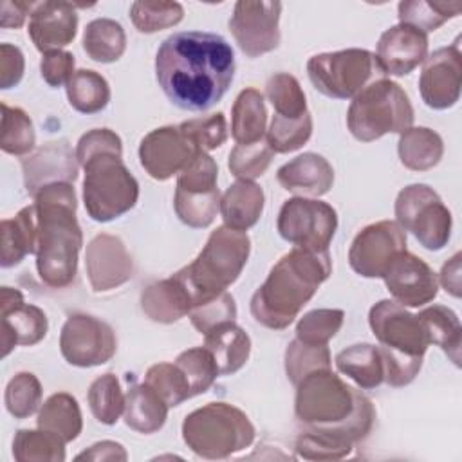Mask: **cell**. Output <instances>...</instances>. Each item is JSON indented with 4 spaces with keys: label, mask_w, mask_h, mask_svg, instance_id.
<instances>
[{
    "label": "cell",
    "mask_w": 462,
    "mask_h": 462,
    "mask_svg": "<svg viewBox=\"0 0 462 462\" xmlns=\"http://www.w3.org/2000/svg\"><path fill=\"white\" fill-rule=\"evenodd\" d=\"M263 202V189L256 182H233L220 197V213L224 218V226L238 231H247L262 217Z\"/></svg>",
    "instance_id": "cell-26"
},
{
    "label": "cell",
    "mask_w": 462,
    "mask_h": 462,
    "mask_svg": "<svg viewBox=\"0 0 462 462\" xmlns=\"http://www.w3.org/2000/svg\"><path fill=\"white\" fill-rule=\"evenodd\" d=\"M337 370L359 388L372 390L384 381V361L379 346L370 343L352 345L336 356Z\"/></svg>",
    "instance_id": "cell-30"
},
{
    "label": "cell",
    "mask_w": 462,
    "mask_h": 462,
    "mask_svg": "<svg viewBox=\"0 0 462 462\" xmlns=\"http://www.w3.org/2000/svg\"><path fill=\"white\" fill-rule=\"evenodd\" d=\"M87 401L96 420L106 426L116 424L125 411V395L114 374H103L97 377L88 388Z\"/></svg>",
    "instance_id": "cell-40"
},
{
    "label": "cell",
    "mask_w": 462,
    "mask_h": 462,
    "mask_svg": "<svg viewBox=\"0 0 462 462\" xmlns=\"http://www.w3.org/2000/svg\"><path fill=\"white\" fill-rule=\"evenodd\" d=\"M34 143L36 135L31 117L22 108L2 103V150L11 155H25L34 148Z\"/></svg>",
    "instance_id": "cell-44"
},
{
    "label": "cell",
    "mask_w": 462,
    "mask_h": 462,
    "mask_svg": "<svg viewBox=\"0 0 462 462\" xmlns=\"http://www.w3.org/2000/svg\"><path fill=\"white\" fill-rule=\"evenodd\" d=\"M330 273L328 249L292 247L274 263L265 282L254 291L251 298L253 318L273 330L287 328Z\"/></svg>",
    "instance_id": "cell-3"
},
{
    "label": "cell",
    "mask_w": 462,
    "mask_h": 462,
    "mask_svg": "<svg viewBox=\"0 0 462 462\" xmlns=\"http://www.w3.org/2000/svg\"><path fill=\"white\" fill-rule=\"evenodd\" d=\"M60 350L72 366H97L110 361L117 350L112 327L90 314H70L61 327Z\"/></svg>",
    "instance_id": "cell-13"
},
{
    "label": "cell",
    "mask_w": 462,
    "mask_h": 462,
    "mask_svg": "<svg viewBox=\"0 0 462 462\" xmlns=\"http://www.w3.org/2000/svg\"><path fill=\"white\" fill-rule=\"evenodd\" d=\"M204 346L213 354L220 375L238 372L251 354V339L235 321L222 323L204 334Z\"/></svg>",
    "instance_id": "cell-27"
},
{
    "label": "cell",
    "mask_w": 462,
    "mask_h": 462,
    "mask_svg": "<svg viewBox=\"0 0 462 462\" xmlns=\"http://www.w3.org/2000/svg\"><path fill=\"white\" fill-rule=\"evenodd\" d=\"M406 251V231L393 220L363 227L348 251L350 267L365 278H383L390 262Z\"/></svg>",
    "instance_id": "cell-15"
},
{
    "label": "cell",
    "mask_w": 462,
    "mask_h": 462,
    "mask_svg": "<svg viewBox=\"0 0 462 462\" xmlns=\"http://www.w3.org/2000/svg\"><path fill=\"white\" fill-rule=\"evenodd\" d=\"M265 96L274 106V114L289 119H296L307 112V101L300 81L287 74L278 72L265 83Z\"/></svg>",
    "instance_id": "cell-42"
},
{
    "label": "cell",
    "mask_w": 462,
    "mask_h": 462,
    "mask_svg": "<svg viewBox=\"0 0 462 462\" xmlns=\"http://www.w3.org/2000/svg\"><path fill=\"white\" fill-rule=\"evenodd\" d=\"M76 153L65 139L42 146L36 153L22 161L23 182L31 195L52 182H74L78 177Z\"/></svg>",
    "instance_id": "cell-23"
},
{
    "label": "cell",
    "mask_w": 462,
    "mask_h": 462,
    "mask_svg": "<svg viewBox=\"0 0 462 462\" xmlns=\"http://www.w3.org/2000/svg\"><path fill=\"white\" fill-rule=\"evenodd\" d=\"M368 323L381 343L384 361V381L390 386L410 384L422 366L430 337L419 316L408 312L401 303L381 300L370 309Z\"/></svg>",
    "instance_id": "cell-4"
},
{
    "label": "cell",
    "mask_w": 462,
    "mask_h": 462,
    "mask_svg": "<svg viewBox=\"0 0 462 462\" xmlns=\"http://www.w3.org/2000/svg\"><path fill=\"white\" fill-rule=\"evenodd\" d=\"M184 16L179 2H134L130 7L132 23L139 32H157L177 25Z\"/></svg>",
    "instance_id": "cell-49"
},
{
    "label": "cell",
    "mask_w": 462,
    "mask_h": 462,
    "mask_svg": "<svg viewBox=\"0 0 462 462\" xmlns=\"http://www.w3.org/2000/svg\"><path fill=\"white\" fill-rule=\"evenodd\" d=\"M354 444L325 431L318 426H309L296 439L294 449L305 460H339L350 455Z\"/></svg>",
    "instance_id": "cell-41"
},
{
    "label": "cell",
    "mask_w": 462,
    "mask_h": 462,
    "mask_svg": "<svg viewBox=\"0 0 462 462\" xmlns=\"http://www.w3.org/2000/svg\"><path fill=\"white\" fill-rule=\"evenodd\" d=\"M13 457L18 462H63L65 442L42 428L18 430L13 439Z\"/></svg>",
    "instance_id": "cell-37"
},
{
    "label": "cell",
    "mask_w": 462,
    "mask_h": 462,
    "mask_svg": "<svg viewBox=\"0 0 462 462\" xmlns=\"http://www.w3.org/2000/svg\"><path fill=\"white\" fill-rule=\"evenodd\" d=\"M78 7H85L72 2H40L34 4L29 20V36L34 47L47 54L61 51L69 45L78 31Z\"/></svg>",
    "instance_id": "cell-22"
},
{
    "label": "cell",
    "mask_w": 462,
    "mask_h": 462,
    "mask_svg": "<svg viewBox=\"0 0 462 462\" xmlns=\"http://www.w3.org/2000/svg\"><path fill=\"white\" fill-rule=\"evenodd\" d=\"M25 61L18 47L11 43L0 45V88L7 90L16 87L23 76Z\"/></svg>",
    "instance_id": "cell-57"
},
{
    "label": "cell",
    "mask_w": 462,
    "mask_h": 462,
    "mask_svg": "<svg viewBox=\"0 0 462 462\" xmlns=\"http://www.w3.org/2000/svg\"><path fill=\"white\" fill-rule=\"evenodd\" d=\"M397 224L428 251L442 249L451 235V213L426 184H410L395 199Z\"/></svg>",
    "instance_id": "cell-11"
},
{
    "label": "cell",
    "mask_w": 462,
    "mask_h": 462,
    "mask_svg": "<svg viewBox=\"0 0 462 462\" xmlns=\"http://www.w3.org/2000/svg\"><path fill=\"white\" fill-rule=\"evenodd\" d=\"M81 166L85 170L83 202L92 220L110 222L135 206L139 184L123 164V153H94Z\"/></svg>",
    "instance_id": "cell-8"
},
{
    "label": "cell",
    "mask_w": 462,
    "mask_h": 462,
    "mask_svg": "<svg viewBox=\"0 0 462 462\" xmlns=\"http://www.w3.org/2000/svg\"><path fill=\"white\" fill-rule=\"evenodd\" d=\"M249 253L251 240L245 231L227 226L217 227L199 256L175 273L186 287L193 307L218 296L235 283L247 263Z\"/></svg>",
    "instance_id": "cell-5"
},
{
    "label": "cell",
    "mask_w": 462,
    "mask_h": 462,
    "mask_svg": "<svg viewBox=\"0 0 462 462\" xmlns=\"http://www.w3.org/2000/svg\"><path fill=\"white\" fill-rule=\"evenodd\" d=\"M428 332L430 343L440 346L446 356L455 363V366H460V346H462V328L458 316L444 307V305H433L417 314Z\"/></svg>",
    "instance_id": "cell-35"
},
{
    "label": "cell",
    "mask_w": 462,
    "mask_h": 462,
    "mask_svg": "<svg viewBox=\"0 0 462 462\" xmlns=\"http://www.w3.org/2000/svg\"><path fill=\"white\" fill-rule=\"evenodd\" d=\"M460 260L462 254L457 253L453 258H449L442 271H440V283L446 289V292H449L455 298H460V285H462V276H460Z\"/></svg>",
    "instance_id": "cell-60"
},
{
    "label": "cell",
    "mask_w": 462,
    "mask_h": 462,
    "mask_svg": "<svg viewBox=\"0 0 462 462\" xmlns=\"http://www.w3.org/2000/svg\"><path fill=\"white\" fill-rule=\"evenodd\" d=\"M175 365L182 370L189 383L191 397L200 395L211 388L215 379L220 375L213 354L206 346L184 350L175 359Z\"/></svg>",
    "instance_id": "cell-47"
},
{
    "label": "cell",
    "mask_w": 462,
    "mask_h": 462,
    "mask_svg": "<svg viewBox=\"0 0 462 462\" xmlns=\"http://www.w3.org/2000/svg\"><path fill=\"white\" fill-rule=\"evenodd\" d=\"M32 197L38 276L45 285L63 289L76 276L78 254L83 245L76 218V191L70 182H52L40 188Z\"/></svg>",
    "instance_id": "cell-2"
},
{
    "label": "cell",
    "mask_w": 462,
    "mask_h": 462,
    "mask_svg": "<svg viewBox=\"0 0 462 462\" xmlns=\"http://www.w3.org/2000/svg\"><path fill=\"white\" fill-rule=\"evenodd\" d=\"M386 289L402 307H420L430 303L439 292L433 269L419 256L401 251L383 274Z\"/></svg>",
    "instance_id": "cell-18"
},
{
    "label": "cell",
    "mask_w": 462,
    "mask_h": 462,
    "mask_svg": "<svg viewBox=\"0 0 462 462\" xmlns=\"http://www.w3.org/2000/svg\"><path fill=\"white\" fill-rule=\"evenodd\" d=\"M274 152L267 141H256L251 144H236L229 153V171L238 180H253L262 177L273 161Z\"/></svg>",
    "instance_id": "cell-51"
},
{
    "label": "cell",
    "mask_w": 462,
    "mask_h": 462,
    "mask_svg": "<svg viewBox=\"0 0 462 462\" xmlns=\"http://www.w3.org/2000/svg\"><path fill=\"white\" fill-rule=\"evenodd\" d=\"M280 13V2L240 0L235 4L229 31L245 56L256 58L278 47Z\"/></svg>",
    "instance_id": "cell-14"
},
{
    "label": "cell",
    "mask_w": 462,
    "mask_h": 462,
    "mask_svg": "<svg viewBox=\"0 0 462 462\" xmlns=\"http://www.w3.org/2000/svg\"><path fill=\"white\" fill-rule=\"evenodd\" d=\"M356 393L330 368L316 370L296 384V417L307 426L337 424L354 411Z\"/></svg>",
    "instance_id": "cell-10"
},
{
    "label": "cell",
    "mask_w": 462,
    "mask_h": 462,
    "mask_svg": "<svg viewBox=\"0 0 462 462\" xmlns=\"http://www.w3.org/2000/svg\"><path fill=\"white\" fill-rule=\"evenodd\" d=\"M254 426L249 417L227 402H208L186 415L182 439L202 458H227L249 448L254 440Z\"/></svg>",
    "instance_id": "cell-6"
},
{
    "label": "cell",
    "mask_w": 462,
    "mask_h": 462,
    "mask_svg": "<svg viewBox=\"0 0 462 462\" xmlns=\"http://www.w3.org/2000/svg\"><path fill=\"white\" fill-rule=\"evenodd\" d=\"M85 269L96 292H105L126 283L134 274L132 256L121 238L114 235H96L87 245Z\"/></svg>",
    "instance_id": "cell-19"
},
{
    "label": "cell",
    "mask_w": 462,
    "mask_h": 462,
    "mask_svg": "<svg viewBox=\"0 0 462 462\" xmlns=\"http://www.w3.org/2000/svg\"><path fill=\"white\" fill-rule=\"evenodd\" d=\"M4 402L14 419L32 415L42 404V384L31 372H18L5 386Z\"/></svg>",
    "instance_id": "cell-48"
},
{
    "label": "cell",
    "mask_w": 462,
    "mask_h": 462,
    "mask_svg": "<svg viewBox=\"0 0 462 462\" xmlns=\"http://www.w3.org/2000/svg\"><path fill=\"white\" fill-rule=\"evenodd\" d=\"M126 49V34L119 22L112 18H96L87 23L83 32V51L99 63L117 61Z\"/></svg>",
    "instance_id": "cell-34"
},
{
    "label": "cell",
    "mask_w": 462,
    "mask_h": 462,
    "mask_svg": "<svg viewBox=\"0 0 462 462\" xmlns=\"http://www.w3.org/2000/svg\"><path fill=\"white\" fill-rule=\"evenodd\" d=\"M40 72L43 81L49 87H61L67 85L72 78L74 70V56L67 51H52L43 54L40 63Z\"/></svg>",
    "instance_id": "cell-56"
},
{
    "label": "cell",
    "mask_w": 462,
    "mask_h": 462,
    "mask_svg": "<svg viewBox=\"0 0 462 462\" xmlns=\"http://www.w3.org/2000/svg\"><path fill=\"white\" fill-rule=\"evenodd\" d=\"M345 319L341 309H316L303 314L296 325V339L307 345H328Z\"/></svg>",
    "instance_id": "cell-50"
},
{
    "label": "cell",
    "mask_w": 462,
    "mask_h": 462,
    "mask_svg": "<svg viewBox=\"0 0 462 462\" xmlns=\"http://www.w3.org/2000/svg\"><path fill=\"white\" fill-rule=\"evenodd\" d=\"M144 383L171 408L191 397L189 383L175 363H157L148 368Z\"/></svg>",
    "instance_id": "cell-46"
},
{
    "label": "cell",
    "mask_w": 462,
    "mask_h": 462,
    "mask_svg": "<svg viewBox=\"0 0 462 462\" xmlns=\"http://www.w3.org/2000/svg\"><path fill=\"white\" fill-rule=\"evenodd\" d=\"M330 350L328 345H307L300 339L289 343L285 350V374L289 381L296 386L305 375L330 368Z\"/></svg>",
    "instance_id": "cell-45"
},
{
    "label": "cell",
    "mask_w": 462,
    "mask_h": 462,
    "mask_svg": "<svg viewBox=\"0 0 462 462\" xmlns=\"http://www.w3.org/2000/svg\"><path fill=\"white\" fill-rule=\"evenodd\" d=\"M267 125V110L263 96L256 88H244L231 110V135L236 144H251L262 141Z\"/></svg>",
    "instance_id": "cell-31"
},
{
    "label": "cell",
    "mask_w": 462,
    "mask_h": 462,
    "mask_svg": "<svg viewBox=\"0 0 462 462\" xmlns=\"http://www.w3.org/2000/svg\"><path fill=\"white\" fill-rule=\"evenodd\" d=\"M312 134V117L309 110L296 117H282L278 114L273 116L269 130L265 134V141L274 153H289L301 148Z\"/></svg>",
    "instance_id": "cell-43"
},
{
    "label": "cell",
    "mask_w": 462,
    "mask_h": 462,
    "mask_svg": "<svg viewBox=\"0 0 462 462\" xmlns=\"http://www.w3.org/2000/svg\"><path fill=\"white\" fill-rule=\"evenodd\" d=\"M2 267L18 265L27 254L36 253L34 206H25L13 218L2 220Z\"/></svg>",
    "instance_id": "cell-29"
},
{
    "label": "cell",
    "mask_w": 462,
    "mask_h": 462,
    "mask_svg": "<svg viewBox=\"0 0 462 462\" xmlns=\"http://www.w3.org/2000/svg\"><path fill=\"white\" fill-rule=\"evenodd\" d=\"M462 54L458 43L437 49L424 60L419 78L422 101L433 110L451 108L460 97Z\"/></svg>",
    "instance_id": "cell-16"
},
{
    "label": "cell",
    "mask_w": 462,
    "mask_h": 462,
    "mask_svg": "<svg viewBox=\"0 0 462 462\" xmlns=\"http://www.w3.org/2000/svg\"><path fill=\"white\" fill-rule=\"evenodd\" d=\"M128 458L125 448L119 444V442H114V440H101V442H96L92 444L88 449L81 451L76 460H94V462H103V460H119V462H125Z\"/></svg>",
    "instance_id": "cell-58"
},
{
    "label": "cell",
    "mask_w": 462,
    "mask_h": 462,
    "mask_svg": "<svg viewBox=\"0 0 462 462\" xmlns=\"http://www.w3.org/2000/svg\"><path fill=\"white\" fill-rule=\"evenodd\" d=\"M199 150L179 126H161L141 139L139 161L155 180H168L180 173Z\"/></svg>",
    "instance_id": "cell-17"
},
{
    "label": "cell",
    "mask_w": 462,
    "mask_h": 462,
    "mask_svg": "<svg viewBox=\"0 0 462 462\" xmlns=\"http://www.w3.org/2000/svg\"><path fill=\"white\" fill-rule=\"evenodd\" d=\"M337 229L336 209L321 200L294 197L278 213V233L294 247L327 251Z\"/></svg>",
    "instance_id": "cell-12"
},
{
    "label": "cell",
    "mask_w": 462,
    "mask_h": 462,
    "mask_svg": "<svg viewBox=\"0 0 462 462\" xmlns=\"http://www.w3.org/2000/svg\"><path fill=\"white\" fill-rule=\"evenodd\" d=\"M399 23L411 25L419 31L431 32L442 23L455 18L462 11L460 2H430V0H408L399 4Z\"/></svg>",
    "instance_id": "cell-38"
},
{
    "label": "cell",
    "mask_w": 462,
    "mask_h": 462,
    "mask_svg": "<svg viewBox=\"0 0 462 462\" xmlns=\"http://www.w3.org/2000/svg\"><path fill=\"white\" fill-rule=\"evenodd\" d=\"M307 74L314 88L332 99L356 97L366 85L384 76L375 56L366 49L316 54L307 61Z\"/></svg>",
    "instance_id": "cell-9"
},
{
    "label": "cell",
    "mask_w": 462,
    "mask_h": 462,
    "mask_svg": "<svg viewBox=\"0 0 462 462\" xmlns=\"http://www.w3.org/2000/svg\"><path fill=\"white\" fill-rule=\"evenodd\" d=\"M374 56L383 74L406 76L428 58V36L411 25L397 23L381 34Z\"/></svg>",
    "instance_id": "cell-21"
},
{
    "label": "cell",
    "mask_w": 462,
    "mask_h": 462,
    "mask_svg": "<svg viewBox=\"0 0 462 462\" xmlns=\"http://www.w3.org/2000/svg\"><path fill=\"white\" fill-rule=\"evenodd\" d=\"M218 166L211 155L206 152H197L193 159L184 166L177 177V188L184 191L202 193L217 189Z\"/></svg>",
    "instance_id": "cell-54"
},
{
    "label": "cell",
    "mask_w": 462,
    "mask_h": 462,
    "mask_svg": "<svg viewBox=\"0 0 462 462\" xmlns=\"http://www.w3.org/2000/svg\"><path fill=\"white\" fill-rule=\"evenodd\" d=\"M179 128L199 152L206 153L222 146L227 139V125L222 112L184 121Z\"/></svg>",
    "instance_id": "cell-52"
},
{
    "label": "cell",
    "mask_w": 462,
    "mask_h": 462,
    "mask_svg": "<svg viewBox=\"0 0 462 462\" xmlns=\"http://www.w3.org/2000/svg\"><path fill=\"white\" fill-rule=\"evenodd\" d=\"M235 318H236V303H235V298L226 291L189 310V319L200 334H208L211 328L222 323L235 321Z\"/></svg>",
    "instance_id": "cell-53"
},
{
    "label": "cell",
    "mask_w": 462,
    "mask_h": 462,
    "mask_svg": "<svg viewBox=\"0 0 462 462\" xmlns=\"http://www.w3.org/2000/svg\"><path fill=\"white\" fill-rule=\"evenodd\" d=\"M168 404L146 384L130 386L125 395V422L128 428L139 433L159 431L168 417Z\"/></svg>",
    "instance_id": "cell-28"
},
{
    "label": "cell",
    "mask_w": 462,
    "mask_h": 462,
    "mask_svg": "<svg viewBox=\"0 0 462 462\" xmlns=\"http://www.w3.org/2000/svg\"><path fill=\"white\" fill-rule=\"evenodd\" d=\"M193 303L180 283V280L173 274L166 280L150 283L141 292V309L143 312L157 323H173L189 314Z\"/></svg>",
    "instance_id": "cell-25"
},
{
    "label": "cell",
    "mask_w": 462,
    "mask_h": 462,
    "mask_svg": "<svg viewBox=\"0 0 462 462\" xmlns=\"http://www.w3.org/2000/svg\"><path fill=\"white\" fill-rule=\"evenodd\" d=\"M401 162L413 171H426L437 166L444 153L442 137L426 126H410L401 134L397 144Z\"/></svg>",
    "instance_id": "cell-32"
},
{
    "label": "cell",
    "mask_w": 462,
    "mask_h": 462,
    "mask_svg": "<svg viewBox=\"0 0 462 462\" xmlns=\"http://www.w3.org/2000/svg\"><path fill=\"white\" fill-rule=\"evenodd\" d=\"M65 88L70 106L81 114L101 112L110 101L108 81L90 69L76 70Z\"/></svg>",
    "instance_id": "cell-36"
},
{
    "label": "cell",
    "mask_w": 462,
    "mask_h": 462,
    "mask_svg": "<svg viewBox=\"0 0 462 462\" xmlns=\"http://www.w3.org/2000/svg\"><path fill=\"white\" fill-rule=\"evenodd\" d=\"M38 428L51 431L58 435L65 444L72 442L78 439L83 428V419H81V410L78 406V401L67 393H52L40 408Z\"/></svg>",
    "instance_id": "cell-33"
},
{
    "label": "cell",
    "mask_w": 462,
    "mask_h": 462,
    "mask_svg": "<svg viewBox=\"0 0 462 462\" xmlns=\"http://www.w3.org/2000/svg\"><path fill=\"white\" fill-rule=\"evenodd\" d=\"M235 52L226 38L204 31L168 36L155 54V78L179 108L204 112L218 103L235 76Z\"/></svg>",
    "instance_id": "cell-1"
},
{
    "label": "cell",
    "mask_w": 462,
    "mask_h": 462,
    "mask_svg": "<svg viewBox=\"0 0 462 462\" xmlns=\"http://www.w3.org/2000/svg\"><path fill=\"white\" fill-rule=\"evenodd\" d=\"M413 123V106L408 94L390 79H375L366 85L350 103L346 126L363 143L386 134H402Z\"/></svg>",
    "instance_id": "cell-7"
},
{
    "label": "cell",
    "mask_w": 462,
    "mask_h": 462,
    "mask_svg": "<svg viewBox=\"0 0 462 462\" xmlns=\"http://www.w3.org/2000/svg\"><path fill=\"white\" fill-rule=\"evenodd\" d=\"M34 4L31 2H11V0H4L0 4V25L4 29H18L23 25L25 18L29 13H32Z\"/></svg>",
    "instance_id": "cell-59"
},
{
    "label": "cell",
    "mask_w": 462,
    "mask_h": 462,
    "mask_svg": "<svg viewBox=\"0 0 462 462\" xmlns=\"http://www.w3.org/2000/svg\"><path fill=\"white\" fill-rule=\"evenodd\" d=\"M2 356L5 357L18 345H36L47 334L45 312L36 305H27L18 289L2 287Z\"/></svg>",
    "instance_id": "cell-20"
},
{
    "label": "cell",
    "mask_w": 462,
    "mask_h": 462,
    "mask_svg": "<svg viewBox=\"0 0 462 462\" xmlns=\"http://www.w3.org/2000/svg\"><path fill=\"white\" fill-rule=\"evenodd\" d=\"M278 182L283 189L296 195L321 197L334 184V170L330 162L318 153L307 152L285 162L278 173Z\"/></svg>",
    "instance_id": "cell-24"
},
{
    "label": "cell",
    "mask_w": 462,
    "mask_h": 462,
    "mask_svg": "<svg viewBox=\"0 0 462 462\" xmlns=\"http://www.w3.org/2000/svg\"><path fill=\"white\" fill-rule=\"evenodd\" d=\"M101 152H119L123 153V143L121 137L108 130V128H94L87 134H83L76 146V159L81 164L94 153Z\"/></svg>",
    "instance_id": "cell-55"
},
{
    "label": "cell",
    "mask_w": 462,
    "mask_h": 462,
    "mask_svg": "<svg viewBox=\"0 0 462 462\" xmlns=\"http://www.w3.org/2000/svg\"><path fill=\"white\" fill-rule=\"evenodd\" d=\"M173 208L180 222H184L186 226L197 229L208 227L220 211V191L217 188L211 191L193 193L177 188L173 197Z\"/></svg>",
    "instance_id": "cell-39"
}]
</instances>
